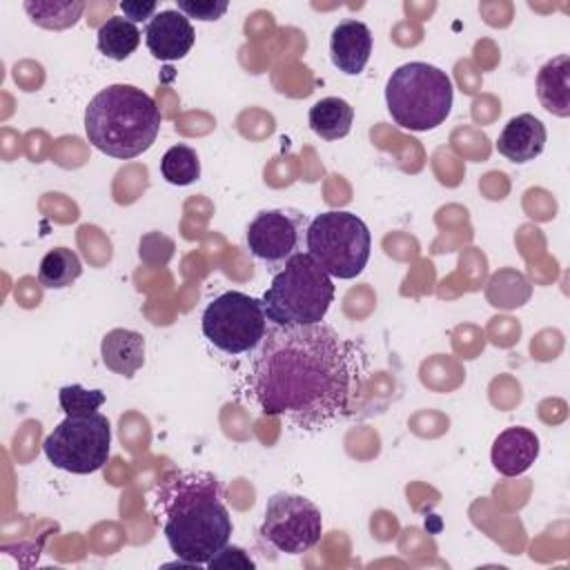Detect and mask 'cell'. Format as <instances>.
Here are the masks:
<instances>
[{"mask_svg":"<svg viewBox=\"0 0 570 570\" xmlns=\"http://www.w3.org/2000/svg\"><path fill=\"white\" fill-rule=\"evenodd\" d=\"M111 448V425L100 412L87 416H67L42 441L49 463L71 474L98 472Z\"/></svg>","mask_w":570,"mask_h":570,"instance_id":"obj_7","label":"cell"},{"mask_svg":"<svg viewBox=\"0 0 570 570\" xmlns=\"http://www.w3.org/2000/svg\"><path fill=\"white\" fill-rule=\"evenodd\" d=\"M372 53V31L361 20H343L332 29L330 58L345 76H358Z\"/></svg>","mask_w":570,"mask_h":570,"instance_id":"obj_12","label":"cell"},{"mask_svg":"<svg viewBox=\"0 0 570 570\" xmlns=\"http://www.w3.org/2000/svg\"><path fill=\"white\" fill-rule=\"evenodd\" d=\"M160 174L169 185H191L200 176L198 154L189 145H174L160 158Z\"/></svg>","mask_w":570,"mask_h":570,"instance_id":"obj_21","label":"cell"},{"mask_svg":"<svg viewBox=\"0 0 570 570\" xmlns=\"http://www.w3.org/2000/svg\"><path fill=\"white\" fill-rule=\"evenodd\" d=\"M154 512L163 517L169 550L189 566H207L229 543L234 530L223 483L203 470H180L163 479Z\"/></svg>","mask_w":570,"mask_h":570,"instance_id":"obj_2","label":"cell"},{"mask_svg":"<svg viewBox=\"0 0 570 570\" xmlns=\"http://www.w3.org/2000/svg\"><path fill=\"white\" fill-rule=\"evenodd\" d=\"M537 96L543 109L559 118L570 116V56L548 60L537 73Z\"/></svg>","mask_w":570,"mask_h":570,"instance_id":"obj_16","label":"cell"},{"mask_svg":"<svg viewBox=\"0 0 570 570\" xmlns=\"http://www.w3.org/2000/svg\"><path fill=\"white\" fill-rule=\"evenodd\" d=\"M307 120L312 131L323 140H338L345 138L352 129L354 107L338 96H327L309 107Z\"/></svg>","mask_w":570,"mask_h":570,"instance_id":"obj_17","label":"cell"},{"mask_svg":"<svg viewBox=\"0 0 570 570\" xmlns=\"http://www.w3.org/2000/svg\"><path fill=\"white\" fill-rule=\"evenodd\" d=\"M258 534L276 552L303 554L321 541L323 517L307 497L276 492L265 503Z\"/></svg>","mask_w":570,"mask_h":570,"instance_id":"obj_9","label":"cell"},{"mask_svg":"<svg viewBox=\"0 0 570 570\" xmlns=\"http://www.w3.org/2000/svg\"><path fill=\"white\" fill-rule=\"evenodd\" d=\"M140 36L142 33L134 22H129L122 16H111L98 27V51L111 60H125L140 45Z\"/></svg>","mask_w":570,"mask_h":570,"instance_id":"obj_18","label":"cell"},{"mask_svg":"<svg viewBox=\"0 0 570 570\" xmlns=\"http://www.w3.org/2000/svg\"><path fill=\"white\" fill-rule=\"evenodd\" d=\"M307 225V216L298 209H263L247 225V249L272 274H276L289 258L303 252Z\"/></svg>","mask_w":570,"mask_h":570,"instance_id":"obj_10","label":"cell"},{"mask_svg":"<svg viewBox=\"0 0 570 570\" xmlns=\"http://www.w3.org/2000/svg\"><path fill=\"white\" fill-rule=\"evenodd\" d=\"M22 7L33 24L42 29H53V31L73 27L85 11V2L80 0H53V2L27 0Z\"/></svg>","mask_w":570,"mask_h":570,"instance_id":"obj_20","label":"cell"},{"mask_svg":"<svg viewBox=\"0 0 570 570\" xmlns=\"http://www.w3.org/2000/svg\"><path fill=\"white\" fill-rule=\"evenodd\" d=\"M261 301L272 325L323 323L334 301V281L307 252H301L274 274Z\"/></svg>","mask_w":570,"mask_h":570,"instance_id":"obj_4","label":"cell"},{"mask_svg":"<svg viewBox=\"0 0 570 570\" xmlns=\"http://www.w3.org/2000/svg\"><path fill=\"white\" fill-rule=\"evenodd\" d=\"M240 566V568H254V561L245 554L243 548H236V546H225L220 552H216L212 559H209V568H225V566Z\"/></svg>","mask_w":570,"mask_h":570,"instance_id":"obj_24","label":"cell"},{"mask_svg":"<svg viewBox=\"0 0 570 570\" xmlns=\"http://www.w3.org/2000/svg\"><path fill=\"white\" fill-rule=\"evenodd\" d=\"M546 138V125L534 114H519L505 122L494 147L510 163H528L541 156Z\"/></svg>","mask_w":570,"mask_h":570,"instance_id":"obj_14","label":"cell"},{"mask_svg":"<svg viewBox=\"0 0 570 570\" xmlns=\"http://www.w3.org/2000/svg\"><path fill=\"white\" fill-rule=\"evenodd\" d=\"M160 120V109L149 94L134 85H109L89 100L85 134L98 151L129 160L156 142Z\"/></svg>","mask_w":570,"mask_h":570,"instance_id":"obj_3","label":"cell"},{"mask_svg":"<svg viewBox=\"0 0 570 570\" xmlns=\"http://www.w3.org/2000/svg\"><path fill=\"white\" fill-rule=\"evenodd\" d=\"M58 403L67 416H87L98 412V407L105 403L102 390H85L82 385H65L58 392Z\"/></svg>","mask_w":570,"mask_h":570,"instance_id":"obj_22","label":"cell"},{"mask_svg":"<svg viewBox=\"0 0 570 570\" xmlns=\"http://www.w3.org/2000/svg\"><path fill=\"white\" fill-rule=\"evenodd\" d=\"M120 9H122V13H125V18L129 20V22H142V20H151L158 11V4L154 2V0H149V2H142V0H122L120 4H118Z\"/></svg>","mask_w":570,"mask_h":570,"instance_id":"obj_25","label":"cell"},{"mask_svg":"<svg viewBox=\"0 0 570 570\" xmlns=\"http://www.w3.org/2000/svg\"><path fill=\"white\" fill-rule=\"evenodd\" d=\"M100 356L107 370L131 379L145 365V336L136 330L114 327L102 336Z\"/></svg>","mask_w":570,"mask_h":570,"instance_id":"obj_15","label":"cell"},{"mask_svg":"<svg viewBox=\"0 0 570 570\" xmlns=\"http://www.w3.org/2000/svg\"><path fill=\"white\" fill-rule=\"evenodd\" d=\"M196 31L185 13L178 9L158 11L145 27V42L158 60H180L194 47Z\"/></svg>","mask_w":570,"mask_h":570,"instance_id":"obj_11","label":"cell"},{"mask_svg":"<svg viewBox=\"0 0 570 570\" xmlns=\"http://www.w3.org/2000/svg\"><path fill=\"white\" fill-rule=\"evenodd\" d=\"M539 456V436L521 425L505 428L492 443V465L503 476L523 474Z\"/></svg>","mask_w":570,"mask_h":570,"instance_id":"obj_13","label":"cell"},{"mask_svg":"<svg viewBox=\"0 0 570 570\" xmlns=\"http://www.w3.org/2000/svg\"><path fill=\"white\" fill-rule=\"evenodd\" d=\"M200 327L205 338L225 354L256 352L267 332L263 301L236 289L223 292L205 307Z\"/></svg>","mask_w":570,"mask_h":570,"instance_id":"obj_8","label":"cell"},{"mask_svg":"<svg viewBox=\"0 0 570 570\" xmlns=\"http://www.w3.org/2000/svg\"><path fill=\"white\" fill-rule=\"evenodd\" d=\"M370 229L352 212L330 209L314 216L307 225L305 252L332 278H356L370 261Z\"/></svg>","mask_w":570,"mask_h":570,"instance_id":"obj_6","label":"cell"},{"mask_svg":"<svg viewBox=\"0 0 570 570\" xmlns=\"http://www.w3.org/2000/svg\"><path fill=\"white\" fill-rule=\"evenodd\" d=\"M82 274V263L73 249L67 247H53L49 249L38 267V281L40 285L49 289H62L76 283Z\"/></svg>","mask_w":570,"mask_h":570,"instance_id":"obj_19","label":"cell"},{"mask_svg":"<svg viewBox=\"0 0 570 570\" xmlns=\"http://www.w3.org/2000/svg\"><path fill=\"white\" fill-rule=\"evenodd\" d=\"M452 100L454 87L450 76L428 62L396 67L385 85L387 111L407 131L436 129L450 116Z\"/></svg>","mask_w":570,"mask_h":570,"instance_id":"obj_5","label":"cell"},{"mask_svg":"<svg viewBox=\"0 0 570 570\" xmlns=\"http://www.w3.org/2000/svg\"><path fill=\"white\" fill-rule=\"evenodd\" d=\"M227 7H229L227 2H218V0H178L180 13H185L187 18L205 20V22L223 18Z\"/></svg>","mask_w":570,"mask_h":570,"instance_id":"obj_23","label":"cell"},{"mask_svg":"<svg viewBox=\"0 0 570 570\" xmlns=\"http://www.w3.org/2000/svg\"><path fill=\"white\" fill-rule=\"evenodd\" d=\"M361 383L356 347L325 323L267 327L249 376L261 412L301 430H321L347 414Z\"/></svg>","mask_w":570,"mask_h":570,"instance_id":"obj_1","label":"cell"}]
</instances>
